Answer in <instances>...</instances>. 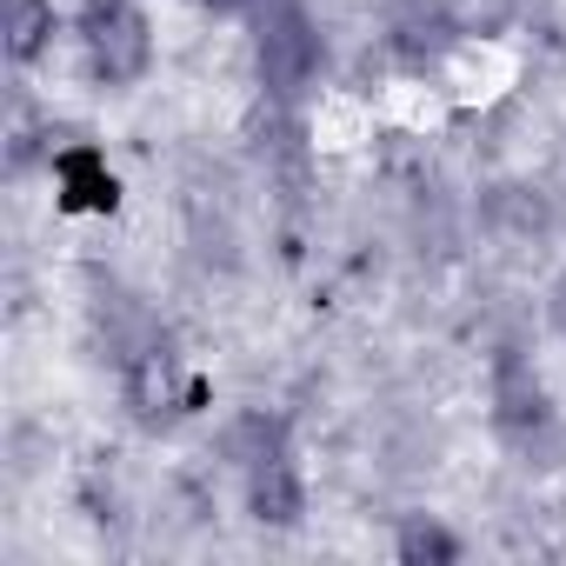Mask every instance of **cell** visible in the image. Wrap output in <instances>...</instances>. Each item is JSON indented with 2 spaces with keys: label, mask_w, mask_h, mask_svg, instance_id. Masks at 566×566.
I'll return each instance as SVG.
<instances>
[{
  "label": "cell",
  "mask_w": 566,
  "mask_h": 566,
  "mask_svg": "<svg viewBox=\"0 0 566 566\" xmlns=\"http://www.w3.org/2000/svg\"><path fill=\"white\" fill-rule=\"evenodd\" d=\"M247 54H253V81L266 107L301 114L327 74V34L314 0H253L247 14Z\"/></svg>",
  "instance_id": "3"
},
{
  "label": "cell",
  "mask_w": 566,
  "mask_h": 566,
  "mask_svg": "<svg viewBox=\"0 0 566 566\" xmlns=\"http://www.w3.org/2000/svg\"><path fill=\"white\" fill-rule=\"evenodd\" d=\"M54 34H61L54 0H8V61H14V74L41 67L54 54Z\"/></svg>",
  "instance_id": "9"
},
{
  "label": "cell",
  "mask_w": 566,
  "mask_h": 566,
  "mask_svg": "<svg viewBox=\"0 0 566 566\" xmlns=\"http://www.w3.org/2000/svg\"><path fill=\"white\" fill-rule=\"evenodd\" d=\"M220 460L233 467L253 526L294 533V526L307 520V473H301V447H294L287 413H273V407H240V413L220 427Z\"/></svg>",
  "instance_id": "2"
},
{
  "label": "cell",
  "mask_w": 566,
  "mask_h": 566,
  "mask_svg": "<svg viewBox=\"0 0 566 566\" xmlns=\"http://www.w3.org/2000/svg\"><path fill=\"white\" fill-rule=\"evenodd\" d=\"M380 41H387V54H394L400 74H440L460 54L467 28H460V14L447 8V0H394Z\"/></svg>",
  "instance_id": "7"
},
{
  "label": "cell",
  "mask_w": 566,
  "mask_h": 566,
  "mask_svg": "<svg viewBox=\"0 0 566 566\" xmlns=\"http://www.w3.org/2000/svg\"><path fill=\"white\" fill-rule=\"evenodd\" d=\"M486 427L520 467H553L559 447H566L559 400H553V387H546L526 340H500L486 354Z\"/></svg>",
  "instance_id": "4"
},
{
  "label": "cell",
  "mask_w": 566,
  "mask_h": 566,
  "mask_svg": "<svg viewBox=\"0 0 566 566\" xmlns=\"http://www.w3.org/2000/svg\"><path fill=\"white\" fill-rule=\"evenodd\" d=\"M94 327H101V347H107L101 360L114 367L120 407H127V420H134L140 433L167 440V433H180L193 413H207V400H213L207 374L180 354L174 327H167L147 301H134L127 287H114V280H107V294L94 301Z\"/></svg>",
  "instance_id": "1"
},
{
  "label": "cell",
  "mask_w": 566,
  "mask_h": 566,
  "mask_svg": "<svg viewBox=\"0 0 566 566\" xmlns=\"http://www.w3.org/2000/svg\"><path fill=\"white\" fill-rule=\"evenodd\" d=\"M460 553H467V539L433 513H407L394 526V559H407V566H453Z\"/></svg>",
  "instance_id": "10"
},
{
  "label": "cell",
  "mask_w": 566,
  "mask_h": 566,
  "mask_svg": "<svg viewBox=\"0 0 566 566\" xmlns=\"http://www.w3.org/2000/svg\"><path fill=\"white\" fill-rule=\"evenodd\" d=\"M200 14H213V21H247L253 14V0H193Z\"/></svg>",
  "instance_id": "12"
},
{
  "label": "cell",
  "mask_w": 566,
  "mask_h": 566,
  "mask_svg": "<svg viewBox=\"0 0 566 566\" xmlns=\"http://www.w3.org/2000/svg\"><path fill=\"white\" fill-rule=\"evenodd\" d=\"M473 220L480 233L506 253V260H533L559 240V200L539 187V180H486L480 200H473Z\"/></svg>",
  "instance_id": "6"
},
{
  "label": "cell",
  "mask_w": 566,
  "mask_h": 566,
  "mask_svg": "<svg viewBox=\"0 0 566 566\" xmlns=\"http://www.w3.org/2000/svg\"><path fill=\"white\" fill-rule=\"evenodd\" d=\"M48 180H54L61 213H120V174L107 167L94 140H61L48 154Z\"/></svg>",
  "instance_id": "8"
},
{
  "label": "cell",
  "mask_w": 566,
  "mask_h": 566,
  "mask_svg": "<svg viewBox=\"0 0 566 566\" xmlns=\"http://www.w3.org/2000/svg\"><path fill=\"white\" fill-rule=\"evenodd\" d=\"M539 314H546V334H553V340H566V266L546 280V301H539Z\"/></svg>",
  "instance_id": "11"
},
{
  "label": "cell",
  "mask_w": 566,
  "mask_h": 566,
  "mask_svg": "<svg viewBox=\"0 0 566 566\" xmlns=\"http://www.w3.org/2000/svg\"><path fill=\"white\" fill-rule=\"evenodd\" d=\"M74 48L94 87L127 94L154 74L160 41H154V14L140 0H74Z\"/></svg>",
  "instance_id": "5"
}]
</instances>
